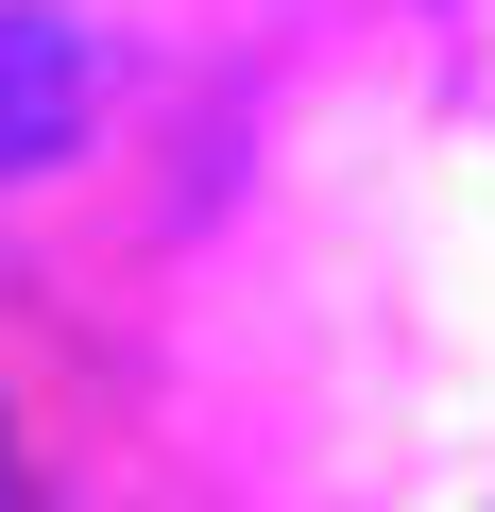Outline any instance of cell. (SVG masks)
I'll return each mask as SVG.
<instances>
[{
  "label": "cell",
  "instance_id": "cell-1",
  "mask_svg": "<svg viewBox=\"0 0 495 512\" xmlns=\"http://www.w3.org/2000/svg\"><path fill=\"white\" fill-rule=\"evenodd\" d=\"M103 86H120V52H103L86 0H0V188L69 171V137L103 120Z\"/></svg>",
  "mask_w": 495,
  "mask_h": 512
}]
</instances>
